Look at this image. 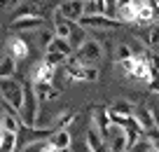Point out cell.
Returning <instances> with one entry per match:
<instances>
[{
  "label": "cell",
  "mask_w": 159,
  "mask_h": 152,
  "mask_svg": "<svg viewBox=\"0 0 159 152\" xmlns=\"http://www.w3.org/2000/svg\"><path fill=\"white\" fill-rule=\"evenodd\" d=\"M75 56H68L66 63L68 66H96L103 59V47L96 40H84L77 49H73Z\"/></svg>",
  "instance_id": "obj_1"
},
{
  "label": "cell",
  "mask_w": 159,
  "mask_h": 152,
  "mask_svg": "<svg viewBox=\"0 0 159 152\" xmlns=\"http://www.w3.org/2000/svg\"><path fill=\"white\" fill-rule=\"evenodd\" d=\"M24 84V98H21L19 108V119L24 127H35V119L40 117V101L35 96L33 82H21Z\"/></svg>",
  "instance_id": "obj_2"
},
{
  "label": "cell",
  "mask_w": 159,
  "mask_h": 152,
  "mask_svg": "<svg viewBox=\"0 0 159 152\" xmlns=\"http://www.w3.org/2000/svg\"><path fill=\"white\" fill-rule=\"evenodd\" d=\"M21 98H24V84L19 80L16 77H2L0 80V101H5L14 110H19Z\"/></svg>",
  "instance_id": "obj_3"
},
{
  "label": "cell",
  "mask_w": 159,
  "mask_h": 152,
  "mask_svg": "<svg viewBox=\"0 0 159 152\" xmlns=\"http://www.w3.org/2000/svg\"><path fill=\"white\" fill-rule=\"evenodd\" d=\"M75 24H80L82 28H94V30H110V28H117L119 21L112 19L108 14H82Z\"/></svg>",
  "instance_id": "obj_4"
},
{
  "label": "cell",
  "mask_w": 159,
  "mask_h": 152,
  "mask_svg": "<svg viewBox=\"0 0 159 152\" xmlns=\"http://www.w3.org/2000/svg\"><path fill=\"white\" fill-rule=\"evenodd\" d=\"M134 21L140 26H152L157 24V10L150 5L148 0H134Z\"/></svg>",
  "instance_id": "obj_5"
},
{
  "label": "cell",
  "mask_w": 159,
  "mask_h": 152,
  "mask_svg": "<svg viewBox=\"0 0 159 152\" xmlns=\"http://www.w3.org/2000/svg\"><path fill=\"white\" fill-rule=\"evenodd\" d=\"M56 12H59L61 19H66V21H77L80 16L84 14V0H63Z\"/></svg>",
  "instance_id": "obj_6"
},
{
  "label": "cell",
  "mask_w": 159,
  "mask_h": 152,
  "mask_svg": "<svg viewBox=\"0 0 159 152\" xmlns=\"http://www.w3.org/2000/svg\"><path fill=\"white\" fill-rule=\"evenodd\" d=\"M68 77L75 82H96L98 68L96 66H68Z\"/></svg>",
  "instance_id": "obj_7"
},
{
  "label": "cell",
  "mask_w": 159,
  "mask_h": 152,
  "mask_svg": "<svg viewBox=\"0 0 159 152\" xmlns=\"http://www.w3.org/2000/svg\"><path fill=\"white\" fill-rule=\"evenodd\" d=\"M33 89H35V96H38L40 103H47V101H56L59 98V89L52 82H33Z\"/></svg>",
  "instance_id": "obj_8"
},
{
  "label": "cell",
  "mask_w": 159,
  "mask_h": 152,
  "mask_svg": "<svg viewBox=\"0 0 159 152\" xmlns=\"http://www.w3.org/2000/svg\"><path fill=\"white\" fill-rule=\"evenodd\" d=\"M91 127H94L96 131L101 133V138L105 140V133H108L110 122H108V110H105L103 105H96L94 108V113H91Z\"/></svg>",
  "instance_id": "obj_9"
},
{
  "label": "cell",
  "mask_w": 159,
  "mask_h": 152,
  "mask_svg": "<svg viewBox=\"0 0 159 152\" xmlns=\"http://www.w3.org/2000/svg\"><path fill=\"white\" fill-rule=\"evenodd\" d=\"M28 44H26V40L24 38H10L7 40V54L12 56V59L14 61H21V59H26V56H28Z\"/></svg>",
  "instance_id": "obj_10"
},
{
  "label": "cell",
  "mask_w": 159,
  "mask_h": 152,
  "mask_svg": "<svg viewBox=\"0 0 159 152\" xmlns=\"http://www.w3.org/2000/svg\"><path fill=\"white\" fill-rule=\"evenodd\" d=\"M47 140H49L56 150H66V147L73 145V136H70L68 129H54V131L47 136Z\"/></svg>",
  "instance_id": "obj_11"
},
{
  "label": "cell",
  "mask_w": 159,
  "mask_h": 152,
  "mask_svg": "<svg viewBox=\"0 0 159 152\" xmlns=\"http://www.w3.org/2000/svg\"><path fill=\"white\" fill-rule=\"evenodd\" d=\"M134 119L140 124V129H143V131L157 127V117H154L148 108H134Z\"/></svg>",
  "instance_id": "obj_12"
},
{
  "label": "cell",
  "mask_w": 159,
  "mask_h": 152,
  "mask_svg": "<svg viewBox=\"0 0 159 152\" xmlns=\"http://www.w3.org/2000/svg\"><path fill=\"white\" fill-rule=\"evenodd\" d=\"M42 26V16H16L12 21V30H35Z\"/></svg>",
  "instance_id": "obj_13"
},
{
  "label": "cell",
  "mask_w": 159,
  "mask_h": 152,
  "mask_svg": "<svg viewBox=\"0 0 159 152\" xmlns=\"http://www.w3.org/2000/svg\"><path fill=\"white\" fill-rule=\"evenodd\" d=\"M75 119H77V113H75V110H70V108H66V110H61L59 115H54V119H52L49 127H52V129H68Z\"/></svg>",
  "instance_id": "obj_14"
},
{
  "label": "cell",
  "mask_w": 159,
  "mask_h": 152,
  "mask_svg": "<svg viewBox=\"0 0 159 152\" xmlns=\"http://www.w3.org/2000/svg\"><path fill=\"white\" fill-rule=\"evenodd\" d=\"M87 147H89V152H108V143L101 138V133L94 127H89V131H87Z\"/></svg>",
  "instance_id": "obj_15"
},
{
  "label": "cell",
  "mask_w": 159,
  "mask_h": 152,
  "mask_svg": "<svg viewBox=\"0 0 159 152\" xmlns=\"http://www.w3.org/2000/svg\"><path fill=\"white\" fill-rule=\"evenodd\" d=\"M54 75H56V68L42 61V63H38L33 68V82H52Z\"/></svg>",
  "instance_id": "obj_16"
},
{
  "label": "cell",
  "mask_w": 159,
  "mask_h": 152,
  "mask_svg": "<svg viewBox=\"0 0 159 152\" xmlns=\"http://www.w3.org/2000/svg\"><path fill=\"white\" fill-rule=\"evenodd\" d=\"M134 108H136V105L131 103V101H124V98H119V101L110 103L105 110H108V113H115V115H119V117H131V115H134Z\"/></svg>",
  "instance_id": "obj_17"
},
{
  "label": "cell",
  "mask_w": 159,
  "mask_h": 152,
  "mask_svg": "<svg viewBox=\"0 0 159 152\" xmlns=\"http://www.w3.org/2000/svg\"><path fill=\"white\" fill-rule=\"evenodd\" d=\"M47 52H56V54H63L68 59L73 54V47H70V42L66 38H52V42L47 44Z\"/></svg>",
  "instance_id": "obj_18"
},
{
  "label": "cell",
  "mask_w": 159,
  "mask_h": 152,
  "mask_svg": "<svg viewBox=\"0 0 159 152\" xmlns=\"http://www.w3.org/2000/svg\"><path fill=\"white\" fill-rule=\"evenodd\" d=\"M16 75V61L5 52V56H0V80L2 77H14Z\"/></svg>",
  "instance_id": "obj_19"
},
{
  "label": "cell",
  "mask_w": 159,
  "mask_h": 152,
  "mask_svg": "<svg viewBox=\"0 0 159 152\" xmlns=\"http://www.w3.org/2000/svg\"><path fill=\"white\" fill-rule=\"evenodd\" d=\"M16 147H19V138H16V133L2 131V136H0V152H16Z\"/></svg>",
  "instance_id": "obj_20"
},
{
  "label": "cell",
  "mask_w": 159,
  "mask_h": 152,
  "mask_svg": "<svg viewBox=\"0 0 159 152\" xmlns=\"http://www.w3.org/2000/svg\"><path fill=\"white\" fill-rule=\"evenodd\" d=\"M87 40V28H82L80 24H73V28H70V35H68V42L73 49H77L80 44Z\"/></svg>",
  "instance_id": "obj_21"
},
{
  "label": "cell",
  "mask_w": 159,
  "mask_h": 152,
  "mask_svg": "<svg viewBox=\"0 0 159 152\" xmlns=\"http://www.w3.org/2000/svg\"><path fill=\"white\" fill-rule=\"evenodd\" d=\"M19 124H21V119H19V115H2L0 117V127H2V131H12V133H16L19 131Z\"/></svg>",
  "instance_id": "obj_22"
},
{
  "label": "cell",
  "mask_w": 159,
  "mask_h": 152,
  "mask_svg": "<svg viewBox=\"0 0 159 152\" xmlns=\"http://www.w3.org/2000/svg\"><path fill=\"white\" fill-rule=\"evenodd\" d=\"M73 24H75V21L59 19V21L54 24V30H52V33H54V38H66V40H68V35H70V28H73Z\"/></svg>",
  "instance_id": "obj_23"
},
{
  "label": "cell",
  "mask_w": 159,
  "mask_h": 152,
  "mask_svg": "<svg viewBox=\"0 0 159 152\" xmlns=\"http://www.w3.org/2000/svg\"><path fill=\"white\" fill-rule=\"evenodd\" d=\"M154 147H157V145H152V143H150L148 138H143V136H140L138 140H136L134 145L129 147V152H152Z\"/></svg>",
  "instance_id": "obj_24"
},
{
  "label": "cell",
  "mask_w": 159,
  "mask_h": 152,
  "mask_svg": "<svg viewBox=\"0 0 159 152\" xmlns=\"http://www.w3.org/2000/svg\"><path fill=\"white\" fill-rule=\"evenodd\" d=\"M42 61H45V63H49V66H54V68H59V66L66 63V56H63V54H56V52H47Z\"/></svg>",
  "instance_id": "obj_25"
},
{
  "label": "cell",
  "mask_w": 159,
  "mask_h": 152,
  "mask_svg": "<svg viewBox=\"0 0 159 152\" xmlns=\"http://www.w3.org/2000/svg\"><path fill=\"white\" fill-rule=\"evenodd\" d=\"M134 56V49L129 44H119L117 52H115V61H124V59H131Z\"/></svg>",
  "instance_id": "obj_26"
},
{
  "label": "cell",
  "mask_w": 159,
  "mask_h": 152,
  "mask_svg": "<svg viewBox=\"0 0 159 152\" xmlns=\"http://www.w3.org/2000/svg\"><path fill=\"white\" fill-rule=\"evenodd\" d=\"M42 143H45V140H33V143H28L24 152H40V150H42Z\"/></svg>",
  "instance_id": "obj_27"
},
{
  "label": "cell",
  "mask_w": 159,
  "mask_h": 152,
  "mask_svg": "<svg viewBox=\"0 0 159 152\" xmlns=\"http://www.w3.org/2000/svg\"><path fill=\"white\" fill-rule=\"evenodd\" d=\"M52 38H54V33H52V30H42V33H40V42L45 44V47L52 42Z\"/></svg>",
  "instance_id": "obj_28"
},
{
  "label": "cell",
  "mask_w": 159,
  "mask_h": 152,
  "mask_svg": "<svg viewBox=\"0 0 159 152\" xmlns=\"http://www.w3.org/2000/svg\"><path fill=\"white\" fill-rule=\"evenodd\" d=\"M126 2H131V0H117V5H126Z\"/></svg>",
  "instance_id": "obj_29"
},
{
  "label": "cell",
  "mask_w": 159,
  "mask_h": 152,
  "mask_svg": "<svg viewBox=\"0 0 159 152\" xmlns=\"http://www.w3.org/2000/svg\"><path fill=\"white\" fill-rule=\"evenodd\" d=\"M0 136H2V127H0Z\"/></svg>",
  "instance_id": "obj_30"
}]
</instances>
